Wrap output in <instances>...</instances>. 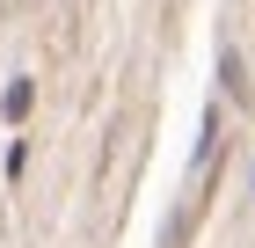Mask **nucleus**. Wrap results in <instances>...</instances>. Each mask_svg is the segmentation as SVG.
<instances>
[{
  "label": "nucleus",
  "mask_w": 255,
  "mask_h": 248,
  "mask_svg": "<svg viewBox=\"0 0 255 248\" xmlns=\"http://www.w3.org/2000/svg\"><path fill=\"white\" fill-rule=\"evenodd\" d=\"M29 102H37V88H29V80H15V88H7V117H29Z\"/></svg>",
  "instance_id": "obj_2"
},
{
  "label": "nucleus",
  "mask_w": 255,
  "mask_h": 248,
  "mask_svg": "<svg viewBox=\"0 0 255 248\" xmlns=\"http://www.w3.org/2000/svg\"><path fill=\"white\" fill-rule=\"evenodd\" d=\"M219 80H226V95L248 102V80H241V51H219Z\"/></svg>",
  "instance_id": "obj_1"
}]
</instances>
